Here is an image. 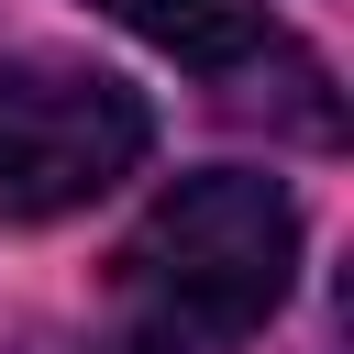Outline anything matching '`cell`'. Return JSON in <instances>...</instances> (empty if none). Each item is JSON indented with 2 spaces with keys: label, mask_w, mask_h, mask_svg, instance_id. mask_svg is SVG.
I'll return each instance as SVG.
<instances>
[{
  "label": "cell",
  "mask_w": 354,
  "mask_h": 354,
  "mask_svg": "<svg viewBox=\"0 0 354 354\" xmlns=\"http://www.w3.org/2000/svg\"><path fill=\"white\" fill-rule=\"evenodd\" d=\"M155 144V111L66 55H22L0 66V221H55L77 199H100L111 177H133Z\"/></svg>",
  "instance_id": "7a4b0ae2"
},
{
  "label": "cell",
  "mask_w": 354,
  "mask_h": 354,
  "mask_svg": "<svg viewBox=\"0 0 354 354\" xmlns=\"http://www.w3.org/2000/svg\"><path fill=\"white\" fill-rule=\"evenodd\" d=\"M288 266H299V210L277 177L243 166L177 177L111 254V332L122 354H232L288 299Z\"/></svg>",
  "instance_id": "6da1fadb"
},
{
  "label": "cell",
  "mask_w": 354,
  "mask_h": 354,
  "mask_svg": "<svg viewBox=\"0 0 354 354\" xmlns=\"http://www.w3.org/2000/svg\"><path fill=\"white\" fill-rule=\"evenodd\" d=\"M100 11H111V22H133L144 44H166L177 66L221 77V88L266 77V100H277V122H288V133H310V144H332V133H343V100H332L321 55H299V44L266 22V0H100Z\"/></svg>",
  "instance_id": "3957f363"
}]
</instances>
